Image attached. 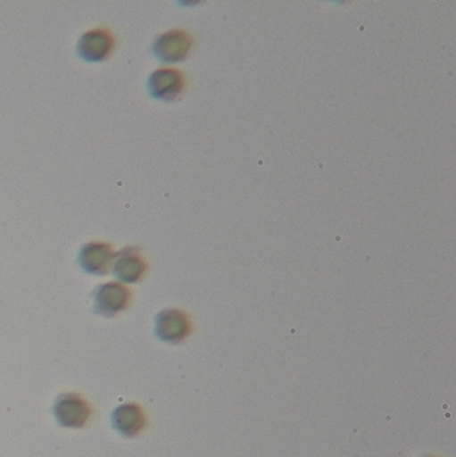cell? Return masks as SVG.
Masks as SVG:
<instances>
[{"mask_svg": "<svg viewBox=\"0 0 456 457\" xmlns=\"http://www.w3.org/2000/svg\"><path fill=\"white\" fill-rule=\"evenodd\" d=\"M425 457H435V456H425Z\"/></svg>", "mask_w": 456, "mask_h": 457, "instance_id": "cell-10", "label": "cell"}, {"mask_svg": "<svg viewBox=\"0 0 456 457\" xmlns=\"http://www.w3.org/2000/svg\"><path fill=\"white\" fill-rule=\"evenodd\" d=\"M147 268L149 265L141 247L128 245L114 253L112 271L120 284H138L144 279Z\"/></svg>", "mask_w": 456, "mask_h": 457, "instance_id": "cell-5", "label": "cell"}, {"mask_svg": "<svg viewBox=\"0 0 456 457\" xmlns=\"http://www.w3.org/2000/svg\"><path fill=\"white\" fill-rule=\"evenodd\" d=\"M114 50V34L112 29L104 27L83 32L75 46L78 58L86 63H102L112 55Z\"/></svg>", "mask_w": 456, "mask_h": 457, "instance_id": "cell-4", "label": "cell"}, {"mask_svg": "<svg viewBox=\"0 0 456 457\" xmlns=\"http://www.w3.org/2000/svg\"><path fill=\"white\" fill-rule=\"evenodd\" d=\"M146 87L152 98L171 102L184 91L185 77L179 70L158 69L147 78Z\"/></svg>", "mask_w": 456, "mask_h": 457, "instance_id": "cell-9", "label": "cell"}, {"mask_svg": "<svg viewBox=\"0 0 456 457\" xmlns=\"http://www.w3.org/2000/svg\"><path fill=\"white\" fill-rule=\"evenodd\" d=\"M112 428L125 439H136L147 426V416L144 408L136 403H123L114 408L110 416Z\"/></svg>", "mask_w": 456, "mask_h": 457, "instance_id": "cell-8", "label": "cell"}, {"mask_svg": "<svg viewBox=\"0 0 456 457\" xmlns=\"http://www.w3.org/2000/svg\"><path fill=\"white\" fill-rule=\"evenodd\" d=\"M193 39L184 29H169L153 43L152 51L162 63H178L187 59L192 50Z\"/></svg>", "mask_w": 456, "mask_h": 457, "instance_id": "cell-6", "label": "cell"}, {"mask_svg": "<svg viewBox=\"0 0 456 457\" xmlns=\"http://www.w3.org/2000/svg\"><path fill=\"white\" fill-rule=\"evenodd\" d=\"M91 301L94 314L112 319L128 311L131 303V290L118 281L106 282L91 292Z\"/></svg>", "mask_w": 456, "mask_h": 457, "instance_id": "cell-2", "label": "cell"}, {"mask_svg": "<svg viewBox=\"0 0 456 457\" xmlns=\"http://www.w3.org/2000/svg\"><path fill=\"white\" fill-rule=\"evenodd\" d=\"M114 253V247L109 242H86L78 252L77 262L86 274L104 277L112 270Z\"/></svg>", "mask_w": 456, "mask_h": 457, "instance_id": "cell-7", "label": "cell"}, {"mask_svg": "<svg viewBox=\"0 0 456 457\" xmlns=\"http://www.w3.org/2000/svg\"><path fill=\"white\" fill-rule=\"evenodd\" d=\"M54 419L61 428L83 429L93 419V407L90 403L75 392L58 395L51 407Z\"/></svg>", "mask_w": 456, "mask_h": 457, "instance_id": "cell-1", "label": "cell"}, {"mask_svg": "<svg viewBox=\"0 0 456 457\" xmlns=\"http://www.w3.org/2000/svg\"><path fill=\"white\" fill-rule=\"evenodd\" d=\"M192 332V320L189 314L181 309H163L155 316L154 335L162 343L178 345L187 341Z\"/></svg>", "mask_w": 456, "mask_h": 457, "instance_id": "cell-3", "label": "cell"}]
</instances>
